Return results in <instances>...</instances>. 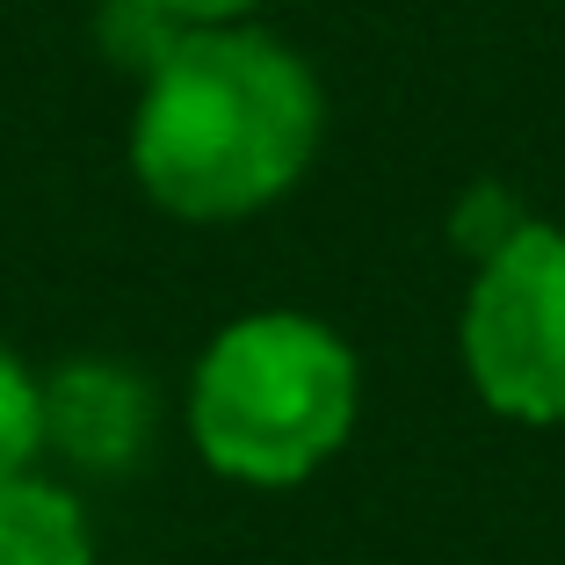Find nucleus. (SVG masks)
<instances>
[{"instance_id": "f257e3e1", "label": "nucleus", "mask_w": 565, "mask_h": 565, "mask_svg": "<svg viewBox=\"0 0 565 565\" xmlns=\"http://www.w3.org/2000/svg\"><path fill=\"white\" fill-rule=\"evenodd\" d=\"M319 124L327 102L290 44L247 22L174 30L146 58L131 167L160 211L189 225H233L268 211L312 167Z\"/></svg>"}, {"instance_id": "f03ea898", "label": "nucleus", "mask_w": 565, "mask_h": 565, "mask_svg": "<svg viewBox=\"0 0 565 565\" xmlns=\"http://www.w3.org/2000/svg\"><path fill=\"white\" fill-rule=\"evenodd\" d=\"M355 428V355L305 312L233 319L189 377V435L239 486H298Z\"/></svg>"}, {"instance_id": "7ed1b4c3", "label": "nucleus", "mask_w": 565, "mask_h": 565, "mask_svg": "<svg viewBox=\"0 0 565 565\" xmlns=\"http://www.w3.org/2000/svg\"><path fill=\"white\" fill-rule=\"evenodd\" d=\"M465 370L508 420H565V233L515 225L465 298Z\"/></svg>"}, {"instance_id": "20e7f679", "label": "nucleus", "mask_w": 565, "mask_h": 565, "mask_svg": "<svg viewBox=\"0 0 565 565\" xmlns=\"http://www.w3.org/2000/svg\"><path fill=\"white\" fill-rule=\"evenodd\" d=\"M44 435H58L87 465H124L146 435V392L124 370H66L44 384Z\"/></svg>"}, {"instance_id": "39448f33", "label": "nucleus", "mask_w": 565, "mask_h": 565, "mask_svg": "<svg viewBox=\"0 0 565 565\" xmlns=\"http://www.w3.org/2000/svg\"><path fill=\"white\" fill-rule=\"evenodd\" d=\"M0 565H95V530L66 486L22 479L0 486Z\"/></svg>"}, {"instance_id": "423d86ee", "label": "nucleus", "mask_w": 565, "mask_h": 565, "mask_svg": "<svg viewBox=\"0 0 565 565\" xmlns=\"http://www.w3.org/2000/svg\"><path fill=\"white\" fill-rule=\"evenodd\" d=\"M44 449V384L0 349V486L22 479Z\"/></svg>"}, {"instance_id": "0eeeda50", "label": "nucleus", "mask_w": 565, "mask_h": 565, "mask_svg": "<svg viewBox=\"0 0 565 565\" xmlns=\"http://www.w3.org/2000/svg\"><path fill=\"white\" fill-rule=\"evenodd\" d=\"M138 8L174 30H225V22H247L262 0H138Z\"/></svg>"}]
</instances>
